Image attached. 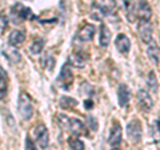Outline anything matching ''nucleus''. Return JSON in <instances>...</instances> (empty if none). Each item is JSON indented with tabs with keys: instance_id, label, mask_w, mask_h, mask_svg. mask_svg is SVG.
Masks as SVG:
<instances>
[{
	"instance_id": "f8f14e48",
	"label": "nucleus",
	"mask_w": 160,
	"mask_h": 150,
	"mask_svg": "<svg viewBox=\"0 0 160 150\" xmlns=\"http://www.w3.org/2000/svg\"><path fill=\"white\" fill-rule=\"evenodd\" d=\"M67 130H69L72 134H75V136H82V134H84L86 128H84V124L80 121V120L69 118L68 125H67Z\"/></svg>"
},
{
	"instance_id": "7c9ffc66",
	"label": "nucleus",
	"mask_w": 160,
	"mask_h": 150,
	"mask_svg": "<svg viewBox=\"0 0 160 150\" xmlns=\"http://www.w3.org/2000/svg\"><path fill=\"white\" fill-rule=\"evenodd\" d=\"M111 150H120V149H118V148H115V149H111Z\"/></svg>"
},
{
	"instance_id": "bb28decb",
	"label": "nucleus",
	"mask_w": 160,
	"mask_h": 150,
	"mask_svg": "<svg viewBox=\"0 0 160 150\" xmlns=\"http://www.w3.org/2000/svg\"><path fill=\"white\" fill-rule=\"evenodd\" d=\"M87 124H88L89 129H92L93 132L98 130V121H96V118H95L93 116H88L87 117Z\"/></svg>"
},
{
	"instance_id": "39448f33",
	"label": "nucleus",
	"mask_w": 160,
	"mask_h": 150,
	"mask_svg": "<svg viewBox=\"0 0 160 150\" xmlns=\"http://www.w3.org/2000/svg\"><path fill=\"white\" fill-rule=\"evenodd\" d=\"M138 32H139L140 39L143 40V43L148 44V45L152 43V24L149 21L140 20V23L138 26Z\"/></svg>"
},
{
	"instance_id": "dca6fc26",
	"label": "nucleus",
	"mask_w": 160,
	"mask_h": 150,
	"mask_svg": "<svg viewBox=\"0 0 160 150\" xmlns=\"http://www.w3.org/2000/svg\"><path fill=\"white\" fill-rule=\"evenodd\" d=\"M3 54H4V57H6L11 64H16V63H19V61H20V59H22L20 53H19L13 47L4 49V51H3Z\"/></svg>"
},
{
	"instance_id": "a878e982",
	"label": "nucleus",
	"mask_w": 160,
	"mask_h": 150,
	"mask_svg": "<svg viewBox=\"0 0 160 150\" xmlns=\"http://www.w3.org/2000/svg\"><path fill=\"white\" fill-rule=\"evenodd\" d=\"M7 28H8V17L6 12H0V35L6 32Z\"/></svg>"
},
{
	"instance_id": "1a4fd4ad",
	"label": "nucleus",
	"mask_w": 160,
	"mask_h": 150,
	"mask_svg": "<svg viewBox=\"0 0 160 150\" xmlns=\"http://www.w3.org/2000/svg\"><path fill=\"white\" fill-rule=\"evenodd\" d=\"M95 36V27L92 24H84V26L79 29L76 39L80 40V41H91Z\"/></svg>"
},
{
	"instance_id": "b1692460",
	"label": "nucleus",
	"mask_w": 160,
	"mask_h": 150,
	"mask_svg": "<svg viewBox=\"0 0 160 150\" xmlns=\"http://www.w3.org/2000/svg\"><path fill=\"white\" fill-rule=\"evenodd\" d=\"M147 54H148L149 60H151L153 64H158V63H159V54H158V48H156V45H151V44H149Z\"/></svg>"
},
{
	"instance_id": "4be33fe9",
	"label": "nucleus",
	"mask_w": 160,
	"mask_h": 150,
	"mask_svg": "<svg viewBox=\"0 0 160 150\" xmlns=\"http://www.w3.org/2000/svg\"><path fill=\"white\" fill-rule=\"evenodd\" d=\"M147 85H148V88H149V91H151V92H153V93L158 92V80H156V76H155L153 72L148 73Z\"/></svg>"
},
{
	"instance_id": "412c9836",
	"label": "nucleus",
	"mask_w": 160,
	"mask_h": 150,
	"mask_svg": "<svg viewBox=\"0 0 160 150\" xmlns=\"http://www.w3.org/2000/svg\"><path fill=\"white\" fill-rule=\"evenodd\" d=\"M123 4H124V8H126V12H127V17L129 21H133L135 19V15H133V0H123Z\"/></svg>"
},
{
	"instance_id": "c85d7f7f",
	"label": "nucleus",
	"mask_w": 160,
	"mask_h": 150,
	"mask_svg": "<svg viewBox=\"0 0 160 150\" xmlns=\"http://www.w3.org/2000/svg\"><path fill=\"white\" fill-rule=\"evenodd\" d=\"M84 108H86L87 110H89V109H92V108H93V102H92V100H91V98H87L86 101H84Z\"/></svg>"
},
{
	"instance_id": "9d476101",
	"label": "nucleus",
	"mask_w": 160,
	"mask_h": 150,
	"mask_svg": "<svg viewBox=\"0 0 160 150\" xmlns=\"http://www.w3.org/2000/svg\"><path fill=\"white\" fill-rule=\"evenodd\" d=\"M115 45H116L118 51L120 53L127 54L129 52V49H131V40L128 39L127 35L120 33V35H118L116 40H115Z\"/></svg>"
},
{
	"instance_id": "0eeeda50",
	"label": "nucleus",
	"mask_w": 160,
	"mask_h": 150,
	"mask_svg": "<svg viewBox=\"0 0 160 150\" xmlns=\"http://www.w3.org/2000/svg\"><path fill=\"white\" fill-rule=\"evenodd\" d=\"M138 105L143 112H149L153 106V100L146 91H139L138 92Z\"/></svg>"
},
{
	"instance_id": "4468645a",
	"label": "nucleus",
	"mask_w": 160,
	"mask_h": 150,
	"mask_svg": "<svg viewBox=\"0 0 160 150\" xmlns=\"http://www.w3.org/2000/svg\"><path fill=\"white\" fill-rule=\"evenodd\" d=\"M26 40V33L20 29H15L9 33V37H8V43L11 47H16V45H22Z\"/></svg>"
},
{
	"instance_id": "ddd939ff",
	"label": "nucleus",
	"mask_w": 160,
	"mask_h": 150,
	"mask_svg": "<svg viewBox=\"0 0 160 150\" xmlns=\"http://www.w3.org/2000/svg\"><path fill=\"white\" fill-rule=\"evenodd\" d=\"M120 142H122V128H120V125L116 122L113 125V128L111 129V133H109L108 143L111 145V146L116 148L120 145Z\"/></svg>"
},
{
	"instance_id": "423d86ee",
	"label": "nucleus",
	"mask_w": 160,
	"mask_h": 150,
	"mask_svg": "<svg viewBox=\"0 0 160 150\" xmlns=\"http://www.w3.org/2000/svg\"><path fill=\"white\" fill-rule=\"evenodd\" d=\"M35 137H36L39 146L42 149H46L48 146V143H49V134H48L47 128L44 126L43 124L36 125V128H35Z\"/></svg>"
},
{
	"instance_id": "c756f323",
	"label": "nucleus",
	"mask_w": 160,
	"mask_h": 150,
	"mask_svg": "<svg viewBox=\"0 0 160 150\" xmlns=\"http://www.w3.org/2000/svg\"><path fill=\"white\" fill-rule=\"evenodd\" d=\"M156 126H158V130H159V133H160V118L156 121Z\"/></svg>"
},
{
	"instance_id": "5701e85b",
	"label": "nucleus",
	"mask_w": 160,
	"mask_h": 150,
	"mask_svg": "<svg viewBox=\"0 0 160 150\" xmlns=\"http://www.w3.org/2000/svg\"><path fill=\"white\" fill-rule=\"evenodd\" d=\"M68 146L71 150H84L86 149V145L83 141H80L79 138H69L68 139Z\"/></svg>"
},
{
	"instance_id": "f03ea898",
	"label": "nucleus",
	"mask_w": 160,
	"mask_h": 150,
	"mask_svg": "<svg viewBox=\"0 0 160 150\" xmlns=\"http://www.w3.org/2000/svg\"><path fill=\"white\" fill-rule=\"evenodd\" d=\"M58 82V87H60L64 91H69L72 88V84H73V73L71 71V65L68 63H66L62 67V71H60V74L56 80Z\"/></svg>"
},
{
	"instance_id": "a211bd4d",
	"label": "nucleus",
	"mask_w": 160,
	"mask_h": 150,
	"mask_svg": "<svg viewBox=\"0 0 160 150\" xmlns=\"http://www.w3.org/2000/svg\"><path fill=\"white\" fill-rule=\"evenodd\" d=\"M59 105L62 109H66V110H68V109H72L73 106H76L78 105V101L72 97L69 96H62L59 100Z\"/></svg>"
},
{
	"instance_id": "f3484780",
	"label": "nucleus",
	"mask_w": 160,
	"mask_h": 150,
	"mask_svg": "<svg viewBox=\"0 0 160 150\" xmlns=\"http://www.w3.org/2000/svg\"><path fill=\"white\" fill-rule=\"evenodd\" d=\"M8 89V77L3 68H0V100L4 98Z\"/></svg>"
},
{
	"instance_id": "6e6552de",
	"label": "nucleus",
	"mask_w": 160,
	"mask_h": 150,
	"mask_svg": "<svg viewBox=\"0 0 160 150\" xmlns=\"http://www.w3.org/2000/svg\"><path fill=\"white\" fill-rule=\"evenodd\" d=\"M138 16L143 21H149V19L152 16V9L149 7L148 2L146 0H139L138 3Z\"/></svg>"
},
{
	"instance_id": "9b49d317",
	"label": "nucleus",
	"mask_w": 160,
	"mask_h": 150,
	"mask_svg": "<svg viewBox=\"0 0 160 150\" xmlns=\"http://www.w3.org/2000/svg\"><path fill=\"white\" fill-rule=\"evenodd\" d=\"M118 100H119V105L122 108H126L129 104V100H131V92L126 84L119 85L118 88Z\"/></svg>"
},
{
	"instance_id": "f257e3e1",
	"label": "nucleus",
	"mask_w": 160,
	"mask_h": 150,
	"mask_svg": "<svg viewBox=\"0 0 160 150\" xmlns=\"http://www.w3.org/2000/svg\"><path fill=\"white\" fill-rule=\"evenodd\" d=\"M18 110H19L20 117H22L24 121H28V120L32 118L33 106H32V100L28 93L20 92L19 101H18Z\"/></svg>"
},
{
	"instance_id": "6ab92c4d",
	"label": "nucleus",
	"mask_w": 160,
	"mask_h": 150,
	"mask_svg": "<svg viewBox=\"0 0 160 150\" xmlns=\"http://www.w3.org/2000/svg\"><path fill=\"white\" fill-rule=\"evenodd\" d=\"M86 60H87V56H84L83 52H76V53H73L71 59H69V63H72L73 65H76V67H84V63H86Z\"/></svg>"
},
{
	"instance_id": "393cba45",
	"label": "nucleus",
	"mask_w": 160,
	"mask_h": 150,
	"mask_svg": "<svg viewBox=\"0 0 160 150\" xmlns=\"http://www.w3.org/2000/svg\"><path fill=\"white\" fill-rule=\"evenodd\" d=\"M42 64H43V67H44V68H48L49 71H52L53 67H55V59H53L49 53H47L46 56L43 57Z\"/></svg>"
},
{
	"instance_id": "7ed1b4c3",
	"label": "nucleus",
	"mask_w": 160,
	"mask_h": 150,
	"mask_svg": "<svg viewBox=\"0 0 160 150\" xmlns=\"http://www.w3.org/2000/svg\"><path fill=\"white\" fill-rule=\"evenodd\" d=\"M11 17L13 20V23L16 24V23L26 21V20H29V19H35V15L32 13L31 8H27L22 6L20 3H16L11 8Z\"/></svg>"
},
{
	"instance_id": "cd10ccee",
	"label": "nucleus",
	"mask_w": 160,
	"mask_h": 150,
	"mask_svg": "<svg viewBox=\"0 0 160 150\" xmlns=\"http://www.w3.org/2000/svg\"><path fill=\"white\" fill-rule=\"evenodd\" d=\"M24 146H26V150H38L36 146H35L33 141L29 137H26V141H24Z\"/></svg>"
},
{
	"instance_id": "aec40b11",
	"label": "nucleus",
	"mask_w": 160,
	"mask_h": 150,
	"mask_svg": "<svg viewBox=\"0 0 160 150\" xmlns=\"http://www.w3.org/2000/svg\"><path fill=\"white\" fill-rule=\"evenodd\" d=\"M44 44H46V43H44V39H42V37L35 39L33 43H32V45H31V48H29V51H31V53H33V54L42 53L43 48H44Z\"/></svg>"
},
{
	"instance_id": "20e7f679",
	"label": "nucleus",
	"mask_w": 160,
	"mask_h": 150,
	"mask_svg": "<svg viewBox=\"0 0 160 150\" xmlns=\"http://www.w3.org/2000/svg\"><path fill=\"white\" fill-rule=\"evenodd\" d=\"M127 136L132 143H139L142 141L143 129L139 120H133V121H131L127 125Z\"/></svg>"
},
{
	"instance_id": "2eb2a0df",
	"label": "nucleus",
	"mask_w": 160,
	"mask_h": 150,
	"mask_svg": "<svg viewBox=\"0 0 160 150\" xmlns=\"http://www.w3.org/2000/svg\"><path fill=\"white\" fill-rule=\"evenodd\" d=\"M111 43V31L109 28L106 26V24H102L100 26V37H99V44L100 47L107 48Z\"/></svg>"
}]
</instances>
